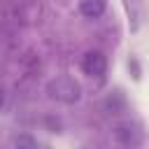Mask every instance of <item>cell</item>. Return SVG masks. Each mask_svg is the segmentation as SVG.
I'll list each match as a JSON object with an SVG mask.
<instances>
[{
	"label": "cell",
	"mask_w": 149,
	"mask_h": 149,
	"mask_svg": "<svg viewBox=\"0 0 149 149\" xmlns=\"http://www.w3.org/2000/svg\"><path fill=\"white\" fill-rule=\"evenodd\" d=\"M114 137H116V142H119L121 147H126V149H135V147L142 144V130H140L135 123H130V121L119 123V126L114 128Z\"/></svg>",
	"instance_id": "2"
},
{
	"label": "cell",
	"mask_w": 149,
	"mask_h": 149,
	"mask_svg": "<svg viewBox=\"0 0 149 149\" xmlns=\"http://www.w3.org/2000/svg\"><path fill=\"white\" fill-rule=\"evenodd\" d=\"M107 9V0H79V12L86 19H98Z\"/></svg>",
	"instance_id": "4"
},
{
	"label": "cell",
	"mask_w": 149,
	"mask_h": 149,
	"mask_svg": "<svg viewBox=\"0 0 149 149\" xmlns=\"http://www.w3.org/2000/svg\"><path fill=\"white\" fill-rule=\"evenodd\" d=\"M123 9L128 16L130 33H137L140 30V0H123Z\"/></svg>",
	"instance_id": "5"
},
{
	"label": "cell",
	"mask_w": 149,
	"mask_h": 149,
	"mask_svg": "<svg viewBox=\"0 0 149 149\" xmlns=\"http://www.w3.org/2000/svg\"><path fill=\"white\" fill-rule=\"evenodd\" d=\"M47 93L49 98L58 100V102H65V105H72L81 98V86L74 77L70 74H61V77H54L49 84H47Z\"/></svg>",
	"instance_id": "1"
},
{
	"label": "cell",
	"mask_w": 149,
	"mask_h": 149,
	"mask_svg": "<svg viewBox=\"0 0 149 149\" xmlns=\"http://www.w3.org/2000/svg\"><path fill=\"white\" fill-rule=\"evenodd\" d=\"M14 147H16V149H44V147H42L35 137H30V135H19Z\"/></svg>",
	"instance_id": "6"
},
{
	"label": "cell",
	"mask_w": 149,
	"mask_h": 149,
	"mask_svg": "<svg viewBox=\"0 0 149 149\" xmlns=\"http://www.w3.org/2000/svg\"><path fill=\"white\" fill-rule=\"evenodd\" d=\"M2 102H5V93H2V86H0V107H2Z\"/></svg>",
	"instance_id": "7"
},
{
	"label": "cell",
	"mask_w": 149,
	"mask_h": 149,
	"mask_svg": "<svg viewBox=\"0 0 149 149\" xmlns=\"http://www.w3.org/2000/svg\"><path fill=\"white\" fill-rule=\"evenodd\" d=\"M81 70H84V74H88V77H102V74L107 72V58H105V54L98 51V49L86 51V54L81 56Z\"/></svg>",
	"instance_id": "3"
}]
</instances>
